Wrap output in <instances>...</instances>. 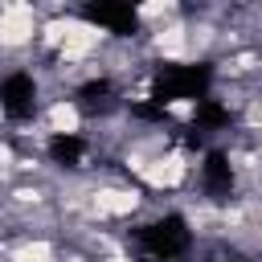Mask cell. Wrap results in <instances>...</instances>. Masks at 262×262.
I'll return each mask as SVG.
<instances>
[{
    "mask_svg": "<svg viewBox=\"0 0 262 262\" xmlns=\"http://www.w3.org/2000/svg\"><path fill=\"white\" fill-rule=\"evenodd\" d=\"M102 262H139V258H131V254H111V258H102Z\"/></svg>",
    "mask_w": 262,
    "mask_h": 262,
    "instance_id": "6da1fadb",
    "label": "cell"
},
{
    "mask_svg": "<svg viewBox=\"0 0 262 262\" xmlns=\"http://www.w3.org/2000/svg\"><path fill=\"white\" fill-rule=\"evenodd\" d=\"M229 262H254V258H229Z\"/></svg>",
    "mask_w": 262,
    "mask_h": 262,
    "instance_id": "7a4b0ae2",
    "label": "cell"
}]
</instances>
